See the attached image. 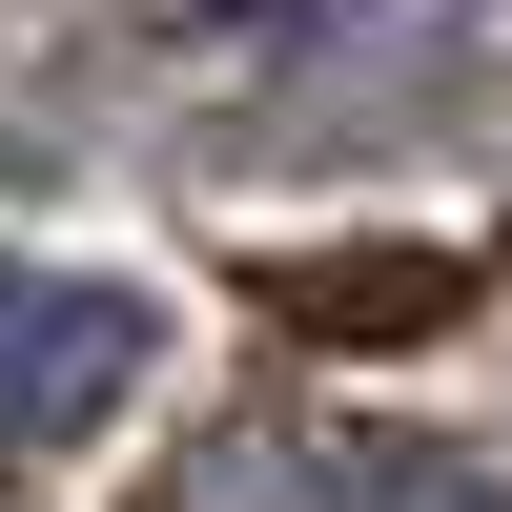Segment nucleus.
I'll return each mask as SVG.
<instances>
[{"label":"nucleus","instance_id":"f257e3e1","mask_svg":"<svg viewBox=\"0 0 512 512\" xmlns=\"http://www.w3.org/2000/svg\"><path fill=\"white\" fill-rule=\"evenodd\" d=\"M164 512H512V492L451 472V451H410V431H349V410H246V431L185 451Z\"/></svg>","mask_w":512,"mask_h":512},{"label":"nucleus","instance_id":"f03ea898","mask_svg":"<svg viewBox=\"0 0 512 512\" xmlns=\"http://www.w3.org/2000/svg\"><path fill=\"white\" fill-rule=\"evenodd\" d=\"M144 369H164V308H144V287H103V267H21V246H0V451L103 431Z\"/></svg>","mask_w":512,"mask_h":512},{"label":"nucleus","instance_id":"7ed1b4c3","mask_svg":"<svg viewBox=\"0 0 512 512\" xmlns=\"http://www.w3.org/2000/svg\"><path fill=\"white\" fill-rule=\"evenodd\" d=\"M431 21H492V0H185V41H431Z\"/></svg>","mask_w":512,"mask_h":512}]
</instances>
